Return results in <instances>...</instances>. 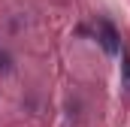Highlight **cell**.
Instances as JSON below:
<instances>
[{
  "mask_svg": "<svg viewBox=\"0 0 130 127\" xmlns=\"http://www.w3.org/2000/svg\"><path fill=\"white\" fill-rule=\"evenodd\" d=\"M97 30H100V42H103V49L109 52V55H118V49H121V42H118V30L112 27V21L109 18H100L97 21Z\"/></svg>",
  "mask_w": 130,
  "mask_h": 127,
  "instance_id": "6da1fadb",
  "label": "cell"
},
{
  "mask_svg": "<svg viewBox=\"0 0 130 127\" xmlns=\"http://www.w3.org/2000/svg\"><path fill=\"white\" fill-rule=\"evenodd\" d=\"M121 70H124V85L130 88V58L124 55V61H121Z\"/></svg>",
  "mask_w": 130,
  "mask_h": 127,
  "instance_id": "7a4b0ae2",
  "label": "cell"
},
{
  "mask_svg": "<svg viewBox=\"0 0 130 127\" xmlns=\"http://www.w3.org/2000/svg\"><path fill=\"white\" fill-rule=\"evenodd\" d=\"M9 64H12L9 55H0V70H9Z\"/></svg>",
  "mask_w": 130,
  "mask_h": 127,
  "instance_id": "3957f363",
  "label": "cell"
}]
</instances>
